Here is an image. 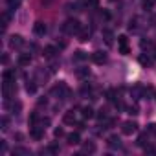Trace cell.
<instances>
[{"mask_svg":"<svg viewBox=\"0 0 156 156\" xmlns=\"http://www.w3.org/2000/svg\"><path fill=\"white\" fill-rule=\"evenodd\" d=\"M62 121H64V123H68V125L75 123V112H73V110H68V112H64V116H62Z\"/></svg>","mask_w":156,"mask_h":156,"instance_id":"obj_15","label":"cell"},{"mask_svg":"<svg viewBox=\"0 0 156 156\" xmlns=\"http://www.w3.org/2000/svg\"><path fill=\"white\" fill-rule=\"evenodd\" d=\"M77 37H79L81 42H87V41L90 39V30H88V28H83L79 33H77Z\"/></svg>","mask_w":156,"mask_h":156,"instance_id":"obj_17","label":"cell"},{"mask_svg":"<svg viewBox=\"0 0 156 156\" xmlns=\"http://www.w3.org/2000/svg\"><path fill=\"white\" fill-rule=\"evenodd\" d=\"M8 125H9V119L4 116V118H2V130H8Z\"/></svg>","mask_w":156,"mask_h":156,"instance_id":"obj_35","label":"cell"},{"mask_svg":"<svg viewBox=\"0 0 156 156\" xmlns=\"http://www.w3.org/2000/svg\"><path fill=\"white\" fill-rule=\"evenodd\" d=\"M154 98H156V92H154Z\"/></svg>","mask_w":156,"mask_h":156,"instance_id":"obj_42","label":"cell"},{"mask_svg":"<svg viewBox=\"0 0 156 156\" xmlns=\"http://www.w3.org/2000/svg\"><path fill=\"white\" fill-rule=\"evenodd\" d=\"M118 44H119V46H129V39H127V35H119V37H118Z\"/></svg>","mask_w":156,"mask_h":156,"instance_id":"obj_28","label":"cell"},{"mask_svg":"<svg viewBox=\"0 0 156 156\" xmlns=\"http://www.w3.org/2000/svg\"><path fill=\"white\" fill-rule=\"evenodd\" d=\"M88 55H87V51H83V50H79V51H75V55H73V59L75 61H85Z\"/></svg>","mask_w":156,"mask_h":156,"instance_id":"obj_24","label":"cell"},{"mask_svg":"<svg viewBox=\"0 0 156 156\" xmlns=\"http://www.w3.org/2000/svg\"><path fill=\"white\" fill-rule=\"evenodd\" d=\"M77 77H81V79H87V77L90 75V70L88 68H85V66H81V68H77Z\"/></svg>","mask_w":156,"mask_h":156,"instance_id":"obj_20","label":"cell"},{"mask_svg":"<svg viewBox=\"0 0 156 156\" xmlns=\"http://www.w3.org/2000/svg\"><path fill=\"white\" fill-rule=\"evenodd\" d=\"M119 50H121V53H123V55H127V53H129V46H119Z\"/></svg>","mask_w":156,"mask_h":156,"instance_id":"obj_38","label":"cell"},{"mask_svg":"<svg viewBox=\"0 0 156 156\" xmlns=\"http://www.w3.org/2000/svg\"><path fill=\"white\" fill-rule=\"evenodd\" d=\"M46 152H51V154H57V152H59V147H57V145H50V147L46 149Z\"/></svg>","mask_w":156,"mask_h":156,"instance_id":"obj_34","label":"cell"},{"mask_svg":"<svg viewBox=\"0 0 156 156\" xmlns=\"http://www.w3.org/2000/svg\"><path fill=\"white\" fill-rule=\"evenodd\" d=\"M53 134H55V138H61V136H64V130L62 129H55Z\"/></svg>","mask_w":156,"mask_h":156,"instance_id":"obj_36","label":"cell"},{"mask_svg":"<svg viewBox=\"0 0 156 156\" xmlns=\"http://www.w3.org/2000/svg\"><path fill=\"white\" fill-rule=\"evenodd\" d=\"M41 2H42V4H50V2H51V0H41Z\"/></svg>","mask_w":156,"mask_h":156,"instance_id":"obj_40","label":"cell"},{"mask_svg":"<svg viewBox=\"0 0 156 156\" xmlns=\"http://www.w3.org/2000/svg\"><path fill=\"white\" fill-rule=\"evenodd\" d=\"M140 147H145V143H147V134H140L138 136V141H136Z\"/></svg>","mask_w":156,"mask_h":156,"instance_id":"obj_29","label":"cell"},{"mask_svg":"<svg viewBox=\"0 0 156 156\" xmlns=\"http://www.w3.org/2000/svg\"><path fill=\"white\" fill-rule=\"evenodd\" d=\"M127 112H129L130 116H136V114H140V112H138V107H136V105H134V107H127Z\"/></svg>","mask_w":156,"mask_h":156,"instance_id":"obj_32","label":"cell"},{"mask_svg":"<svg viewBox=\"0 0 156 156\" xmlns=\"http://www.w3.org/2000/svg\"><path fill=\"white\" fill-rule=\"evenodd\" d=\"M110 2H119V0H110Z\"/></svg>","mask_w":156,"mask_h":156,"instance_id":"obj_41","label":"cell"},{"mask_svg":"<svg viewBox=\"0 0 156 156\" xmlns=\"http://www.w3.org/2000/svg\"><path fill=\"white\" fill-rule=\"evenodd\" d=\"M90 90H92V88H90V85H83V87H81V94H83V96L90 94Z\"/></svg>","mask_w":156,"mask_h":156,"instance_id":"obj_33","label":"cell"},{"mask_svg":"<svg viewBox=\"0 0 156 156\" xmlns=\"http://www.w3.org/2000/svg\"><path fill=\"white\" fill-rule=\"evenodd\" d=\"M8 44H9V48H20V46H24V39H22V35H11Z\"/></svg>","mask_w":156,"mask_h":156,"instance_id":"obj_5","label":"cell"},{"mask_svg":"<svg viewBox=\"0 0 156 156\" xmlns=\"http://www.w3.org/2000/svg\"><path fill=\"white\" fill-rule=\"evenodd\" d=\"M4 83H15V70H4Z\"/></svg>","mask_w":156,"mask_h":156,"instance_id":"obj_12","label":"cell"},{"mask_svg":"<svg viewBox=\"0 0 156 156\" xmlns=\"http://www.w3.org/2000/svg\"><path fill=\"white\" fill-rule=\"evenodd\" d=\"M8 24H9V13H6V11H4V13H2V28L6 30V28H8Z\"/></svg>","mask_w":156,"mask_h":156,"instance_id":"obj_27","label":"cell"},{"mask_svg":"<svg viewBox=\"0 0 156 156\" xmlns=\"http://www.w3.org/2000/svg\"><path fill=\"white\" fill-rule=\"evenodd\" d=\"M92 61H94L96 64H103V62L107 61V53L98 50V51H94V53H92Z\"/></svg>","mask_w":156,"mask_h":156,"instance_id":"obj_8","label":"cell"},{"mask_svg":"<svg viewBox=\"0 0 156 156\" xmlns=\"http://www.w3.org/2000/svg\"><path fill=\"white\" fill-rule=\"evenodd\" d=\"M154 2H156V0H154Z\"/></svg>","mask_w":156,"mask_h":156,"instance_id":"obj_43","label":"cell"},{"mask_svg":"<svg viewBox=\"0 0 156 156\" xmlns=\"http://www.w3.org/2000/svg\"><path fill=\"white\" fill-rule=\"evenodd\" d=\"M15 90H17V87L13 83H4V98L6 99H11V96L15 94Z\"/></svg>","mask_w":156,"mask_h":156,"instance_id":"obj_9","label":"cell"},{"mask_svg":"<svg viewBox=\"0 0 156 156\" xmlns=\"http://www.w3.org/2000/svg\"><path fill=\"white\" fill-rule=\"evenodd\" d=\"M8 4H9V9H17L19 4H20V0H8Z\"/></svg>","mask_w":156,"mask_h":156,"instance_id":"obj_30","label":"cell"},{"mask_svg":"<svg viewBox=\"0 0 156 156\" xmlns=\"http://www.w3.org/2000/svg\"><path fill=\"white\" fill-rule=\"evenodd\" d=\"M140 44H141V48H151V46H152V42H151V41H141Z\"/></svg>","mask_w":156,"mask_h":156,"instance_id":"obj_37","label":"cell"},{"mask_svg":"<svg viewBox=\"0 0 156 156\" xmlns=\"http://www.w3.org/2000/svg\"><path fill=\"white\" fill-rule=\"evenodd\" d=\"M15 140H19V141H22V140H24V134H20V132H17V134H15Z\"/></svg>","mask_w":156,"mask_h":156,"instance_id":"obj_39","label":"cell"},{"mask_svg":"<svg viewBox=\"0 0 156 156\" xmlns=\"http://www.w3.org/2000/svg\"><path fill=\"white\" fill-rule=\"evenodd\" d=\"M143 94H145V90H143L141 87H134V88L130 90V96H132L134 99H140V98H141Z\"/></svg>","mask_w":156,"mask_h":156,"instance_id":"obj_18","label":"cell"},{"mask_svg":"<svg viewBox=\"0 0 156 156\" xmlns=\"http://www.w3.org/2000/svg\"><path fill=\"white\" fill-rule=\"evenodd\" d=\"M6 107H8L9 110H13L15 114H19V112H20V108H22L20 101H15V103H9V101H8V103H6Z\"/></svg>","mask_w":156,"mask_h":156,"instance_id":"obj_19","label":"cell"},{"mask_svg":"<svg viewBox=\"0 0 156 156\" xmlns=\"http://www.w3.org/2000/svg\"><path fill=\"white\" fill-rule=\"evenodd\" d=\"M81 116H83V119H92L96 114H94V108L92 107H83L81 108Z\"/></svg>","mask_w":156,"mask_h":156,"instance_id":"obj_13","label":"cell"},{"mask_svg":"<svg viewBox=\"0 0 156 156\" xmlns=\"http://www.w3.org/2000/svg\"><path fill=\"white\" fill-rule=\"evenodd\" d=\"M44 130H46V129H42V127H39V125H33V127H31V138H33V140H42V138H44Z\"/></svg>","mask_w":156,"mask_h":156,"instance_id":"obj_7","label":"cell"},{"mask_svg":"<svg viewBox=\"0 0 156 156\" xmlns=\"http://www.w3.org/2000/svg\"><path fill=\"white\" fill-rule=\"evenodd\" d=\"M30 62H31V55L30 53H20L19 55V64L20 66H30Z\"/></svg>","mask_w":156,"mask_h":156,"instance_id":"obj_14","label":"cell"},{"mask_svg":"<svg viewBox=\"0 0 156 156\" xmlns=\"http://www.w3.org/2000/svg\"><path fill=\"white\" fill-rule=\"evenodd\" d=\"M81 30H83V26H81V22L77 20V19H68V20L62 24V31L68 33V35H77Z\"/></svg>","mask_w":156,"mask_h":156,"instance_id":"obj_1","label":"cell"},{"mask_svg":"<svg viewBox=\"0 0 156 156\" xmlns=\"http://www.w3.org/2000/svg\"><path fill=\"white\" fill-rule=\"evenodd\" d=\"M107 143H108V147H110L112 151H118V149H121V140H119V136H116V134L108 136Z\"/></svg>","mask_w":156,"mask_h":156,"instance_id":"obj_6","label":"cell"},{"mask_svg":"<svg viewBox=\"0 0 156 156\" xmlns=\"http://www.w3.org/2000/svg\"><path fill=\"white\" fill-rule=\"evenodd\" d=\"M26 92H28V94H35V92H37V85H35L33 81H28V85H26Z\"/></svg>","mask_w":156,"mask_h":156,"instance_id":"obj_23","label":"cell"},{"mask_svg":"<svg viewBox=\"0 0 156 156\" xmlns=\"http://www.w3.org/2000/svg\"><path fill=\"white\" fill-rule=\"evenodd\" d=\"M140 64L141 66H152V59L149 55H140Z\"/></svg>","mask_w":156,"mask_h":156,"instance_id":"obj_21","label":"cell"},{"mask_svg":"<svg viewBox=\"0 0 156 156\" xmlns=\"http://www.w3.org/2000/svg\"><path fill=\"white\" fill-rule=\"evenodd\" d=\"M103 35H105V42H107V44L110 46V44H112V39H114V37H112V31L105 30V31H103Z\"/></svg>","mask_w":156,"mask_h":156,"instance_id":"obj_25","label":"cell"},{"mask_svg":"<svg viewBox=\"0 0 156 156\" xmlns=\"http://www.w3.org/2000/svg\"><path fill=\"white\" fill-rule=\"evenodd\" d=\"M96 151H98V147H96L94 141H85L83 143V154H94Z\"/></svg>","mask_w":156,"mask_h":156,"instance_id":"obj_10","label":"cell"},{"mask_svg":"<svg viewBox=\"0 0 156 156\" xmlns=\"http://www.w3.org/2000/svg\"><path fill=\"white\" fill-rule=\"evenodd\" d=\"M13 154H19V156H28V154H30V149H24V147H15V149H13Z\"/></svg>","mask_w":156,"mask_h":156,"instance_id":"obj_22","label":"cell"},{"mask_svg":"<svg viewBox=\"0 0 156 156\" xmlns=\"http://www.w3.org/2000/svg\"><path fill=\"white\" fill-rule=\"evenodd\" d=\"M107 99L108 101H114L116 99V90H107Z\"/></svg>","mask_w":156,"mask_h":156,"instance_id":"obj_31","label":"cell"},{"mask_svg":"<svg viewBox=\"0 0 156 156\" xmlns=\"http://www.w3.org/2000/svg\"><path fill=\"white\" fill-rule=\"evenodd\" d=\"M51 94H53L57 99H59V98H61V99H68L70 94H72V90H70V87H68L66 83L61 81V83H57V85L51 88Z\"/></svg>","mask_w":156,"mask_h":156,"instance_id":"obj_2","label":"cell"},{"mask_svg":"<svg viewBox=\"0 0 156 156\" xmlns=\"http://www.w3.org/2000/svg\"><path fill=\"white\" fill-rule=\"evenodd\" d=\"M46 31H48V28H46V24H44L42 20H39V22H35V24H33V33H35V35L44 37V35H46Z\"/></svg>","mask_w":156,"mask_h":156,"instance_id":"obj_4","label":"cell"},{"mask_svg":"<svg viewBox=\"0 0 156 156\" xmlns=\"http://www.w3.org/2000/svg\"><path fill=\"white\" fill-rule=\"evenodd\" d=\"M66 141H68L70 145H79V143H81L79 132H72V134H68V136H66Z\"/></svg>","mask_w":156,"mask_h":156,"instance_id":"obj_11","label":"cell"},{"mask_svg":"<svg viewBox=\"0 0 156 156\" xmlns=\"http://www.w3.org/2000/svg\"><path fill=\"white\" fill-rule=\"evenodd\" d=\"M138 130V123L136 121H125L123 125H121V132L125 134V136H130V134H134Z\"/></svg>","mask_w":156,"mask_h":156,"instance_id":"obj_3","label":"cell"},{"mask_svg":"<svg viewBox=\"0 0 156 156\" xmlns=\"http://www.w3.org/2000/svg\"><path fill=\"white\" fill-rule=\"evenodd\" d=\"M152 4H154V0H143V2H141V8H143L145 11H151Z\"/></svg>","mask_w":156,"mask_h":156,"instance_id":"obj_26","label":"cell"},{"mask_svg":"<svg viewBox=\"0 0 156 156\" xmlns=\"http://www.w3.org/2000/svg\"><path fill=\"white\" fill-rule=\"evenodd\" d=\"M55 53H57L55 46H46V48H44V51H42V55H44L46 59H53V57H55Z\"/></svg>","mask_w":156,"mask_h":156,"instance_id":"obj_16","label":"cell"}]
</instances>
